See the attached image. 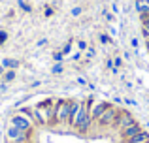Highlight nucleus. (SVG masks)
Wrapping results in <instances>:
<instances>
[{"mask_svg": "<svg viewBox=\"0 0 149 143\" xmlns=\"http://www.w3.org/2000/svg\"><path fill=\"white\" fill-rule=\"evenodd\" d=\"M91 124H93V117H91V106H89V100H87V102H81L77 117H76V121H74L72 128L77 130L79 134H87L89 128H91Z\"/></svg>", "mask_w": 149, "mask_h": 143, "instance_id": "nucleus-1", "label": "nucleus"}, {"mask_svg": "<svg viewBox=\"0 0 149 143\" xmlns=\"http://www.w3.org/2000/svg\"><path fill=\"white\" fill-rule=\"evenodd\" d=\"M119 113H121L119 107H115V106H111V104H109L108 109H106L104 113L100 115V119L96 121V124H98L100 128H109V126L115 124V121H117V117H119Z\"/></svg>", "mask_w": 149, "mask_h": 143, "instance_id": "nucleus-2", "label": "nucleus"}, {"mask_svg": "<svg viewBox=\"0 0 149 143\" xmlns=\"http://www.w3.org/2000/svg\"><path fill=\"white\" fill-rule=\"evenodd\" d=\"M70 109H72V100H57V113H55L57 124H68Z\"/></svg>", "mask_w": 149, "mask_h": 143, "instance_id": "nucleus-3", "label": "nucleus"}, {"mask_svg": "<svg viewBox=\"0 0 149 143\" xmlns=\"http://www.w3.org/2000/svg\"><path fill=\"white\" fill-rule=\"evenodd\" d=\"M6 137L10 143H26L30 140V132H25V130H19L17 126L10 124L6 130Z\"/></svg>", "mask_w": 149, "mask_h": 143, "instance_id": "nucleus-4", "label": "nucleus"}, {"mask_svg": "<svg viewBox=\"0 0 149 143\" xmlns=\"http://www.w3.org/2000/svg\"><path fill=\"white\" fill-rule=\"evenodd\" d=\"M132 122H136V121H134V117H132V113H130V111H123V109H121L119 117H117L115 124H113L111 128H115L117 132H123V130L127 128V126H130Z\"/></svg>", "mask_w": 149, "mask_h": 143, "instance_id": "nucleus-5", "label": "nucleus"}, {"mask_svg": "<svg viewBox=\"0 0 149 143\" xmlns=\"http://www.w3.org/2000/svg\"><path fill=\"white\" fill-rule=\"evenodd\" d=\"M10 124L17 126L19 130H25V132H30V130H32V126H34V122H32V119H29L26 115H23V113H17V115H13V117H11V122H10Z\"/></svg>", "mask_w": 149, "mask_h": 143, "instance_id": "nucleus-6", "label": "nucleus"}, {"mask_svg": "<svg viewBox=\"0 0 149 143\" xmlns=\"http://www.w3.org/2000/svg\"><path fill=\"white\" fill-rule=\"evenodd\" d=\"M89 106H91V117H93V121H98L100 115L108 109L109 104L108 102H95V104H93L91 100H89Z\"/></svg>", "mask_w": 149, "mask_h": 143, "instance_id": "nucleus-7", "label": "nucleus"}, {"mask_svg": "<svg viewBox=\"0 0 149 143\" xmlns=\"http://www.w3.org/2000/svg\"><path fill=\"white\" fill-rule=\"evenodd\" d=\"M140 132H142V126H140L138 122H132L130 126H127V128L121 132V137H123V140H128V137L136 136V134H140Z\"/></svg>", "mask_w": 149, "mask_h": 143, "instance_id": "nucleus-8", "label": "nucleus"}, {"mask_svg": "<svg viewBox=\"0 0 149 143\" xmlns=\"http://www.w3.org/2000/svg\"><path fill=\"white\" fill-rule=\"evenodd\" d=\"M146 141H149V132H146V130H142L140 134L125 140V143H146Z\"/></svg>", "mask_w": 149, "mask_h": 143, "instance_id": "nucleus-9", "label": "nucleus"}, {"mask_svg": "<svg viewBox=\"0 0 149 143\" xmlns=\"http://www.w3.org/2000/svg\"><path fill=\"white\" fill-rule=\"evenodd\" d=\"M2 66L8 68V70H15V68L19 66V60H15V59H4L2 60Z\"/></svg>", "mask_w": 149, "mask_h": 143, "instance_id": "nucleus-10", "label": "nucleus"}, {"mask_svg": "<svg viewBox=\"0 0 149 143\" xmlns=\"http://www.w3.org/2000/svg\"><path fill=\"white\" fill-rule=\"evenodd\" d=\"M13 79H15V70L4 72V81H13Z\"/></svg>", "mask_w": 149, "mask_h": 143, "instance_id": "nucleus-11", "label": "nucleus"}, {"mask_svg": "<svg viewBox=\"0 0 149 143\" xmlns=\"http://www.w3.org/2000/svg\"><path fill=\"white\" fill-rule=\"evenodd\" d=\"M98 41H100V44H109V41H111V38H109L108 34L100 32V34H98Z\"/></svg>", "mask_w": 149, "mask_h": 143, "instance_id": "nucleus-12", "label": "nucleus"}, {"mask_svg": "<svg viewBox=\"0 0 149 143\" xmlns=\"http://www.w3.org/2000/svg\"><path fill=\"white\" fill-rule=\"evenodd\" d=\"M81 13H83V8H81V6H76V8H72V17H79Z\"/></svg>", "mask_w": 149, "mask_h": 143, "instance_id": "nucleus-13", "label": "nucleus"}, {"mask_svg": "<svg viewBox=\"0 0 149 143\" xmlns=\"http://www.w3.org/2000/svg\"><path fill=\"white\" fill-rule=\"evenodd\" d=\"M85 55H87V60H91L93 57L96 55V49H95V47H87V51H85Z\"/></svg>", "mask_w": 149, "mask_h": 143, "instance_id": "nucleus-14", "label": "nucleus"}, {"mask_svg": "<svg viewBox=\"0 0 149 143\" xmlns=\"http://www.w3.org/2000/svg\"><path fill=\"white\" fill-rule=\"evenodd\" d=\"M113 66H115L117 70H119V68L123 66V59H121V57H117V55H115V57H113Z\"/></svg>", "mask_w": 149, "mask_h": 143, "instance_id": "nucleus-15", "label": "nucleus"}, {"mask_svg": "<svg viewBox=\"0 0 149 143\" xmlns=\"http://www.w3.org/2000/svg\"><path fill=\"white\" fill-rule=\"evenodd\" d=\"M70 49H72V40H70L68 44H66L64 47H62V51H61V53H62V55H68V53H70Z\"/></svg>", "mask_w": 149, "mask_h": 143, "instance_id": "nucleus-16", "label": "nucleus"}, {"mask_svg": "<svg viewBox=\"0 0 149 143\" xmlns=\"http://www.w3.org/2000/svg\"><path fill=\"white\" fill-rule=\"evenodd\" d=\"M19 6H21V10H23V11H30V6L25 2V0H19Z\"/></svg>", "mask_w": 149, "mask_h": 143, "instance_id": "nucleus-17", "label": "nucleus"}, {"mask_svg": "<svg viewBox=\"0 0 149 143\" xmlns=\"http://www.w3.org/2000/svg\"><path fill=\"white\" fill-rule=\"evenodd\" d=\"M77 47H79V51H87V41L79 40V41H77Z\"/></svg>", "mask_w": 149, "mask_h": 143, "instance_id": "nucleus-18", "label": "nucleus"}, {"mask_svg": "<svg viewBox=\"0 0 149 143\" xmlns=\"http://www.w3.org/2000/svg\"><path fill=\"white\" fill-rule=\"evenodd\" d=\"M51 72H53V73H61V72H62V64L57 62V64L53 66V70H51Z\"/></svg>", "mask_w": 149, "mask_h": 143, "instance_id": "nucleus-19", "label": "nucleus"}, {"mask_svg": "<svg viewBox=\"0 0 149 143\" xmlns=\"http://www.w3.org/2000/svg\"><path fill=\"white\" fill-rule=\"evenodd\" d=\"M123 102L127 104V106H132V107L136 106V100H132V98H123Z\"/></svg>", "mask_w": 149, "mask_h": 143, "instance_id": "nucleus-20", "label": "nucleus"}, {"mask_svg": "<svg viewBox=\"0 0 149 143\" xmlns=\"http://www.w3.org/2000/svg\"><path fill=\"white\" fill-rule=\"evenodd\" d=\"M106 68H108V70H113V68H115V66H113V59L106 60Z\"/></svg>", "mask_w": 149, "mask_h": 143, "instance_id": "nucleus-21", "label": "nucleus"}, {"mask_svg": "<svg viewBox=\"0 0 149 143\" xmlns=\"http://www.w3.org/2000/svg\"><path fill=\"white\" fill-rule=\"evenodd\" d=\"M102 15L106 17V21H113V17H111V13H108L106 10H102Z\"/></svg>", "mask_w": 149, "mask_h": 143, "instance_id": "nucleus-22", "label": "nucleus"}, {"mask_svg": "<svg viewBox=\"0 0 149 143\" xmlns=\"http://www.w3.org/2000/svg\"><path fill=\"white\" fill-rule=\"evenodd\" d=\"M62 57H64L62 53H55V55H53V59L57 60V62H62Z\"/></svg>", "mask_w": 149, "mask_h": 143, "instance_id": "nucleus-23", "label": "nucleus"}, {"mask_svg": "<svg viewBox=\"0 0 149 143\" xmlns=\"http://www.w3.org/2000/svg\"><path fill=\"white\" fill-rule=\"evenodd\" d=\"M130 45L134 49H138V38H132V40H130Z\"/></svg>", "mask_w": 149, "mask_h": 143, "instance_id": "nucleus-24", "label": "nucleus"}, {"mask_svg": "<svg viewBox=\"0 0 149 143\" xmlns=\"http://www.w3.org/2000/svg\"><path fill=\"white\" fill-rule=\"evenodd\" d=\"M51 15H53V10H51V8H45V17H51Z\"/></svg>", "mask_w": 149, "mask_h": 143, "instance_id": "nucleus-25", "label": "nucleus"}, {"mask_svg": "<svg viewBox=\"0 0 149 143\" xmlns=\"http://www.w3.org/2000/svg\"><path fill=\"white\" fill-rule=\"evenodd\" d=\"M72 59H74V60H79V59H81V53H74Z\"/></svg>", "mask_w": 149, "mask_h": 143, "instance_id": "nucleus-26", "label": "nucleus"}, {"mask_svg": "<svg viewBox=\"0 0 149 143\" xmlns=\"http://www.w3.org/2000/svg\"><path fill=\"white\" fill-rule=\"evenodd\" d=\"M111 10L115 11V13H119V6H117V2H115V4H113V6H111Z\"/></svg>", "mask_w": 149, "mask_h": 143, "instance_id": "nucleus-27", "label": "nucleus"}, {"mask_svg": "<svg viewBox=\"0 0 149 143\" xmlns=\"http://www.w3.org/2000/svg\"><path fill=\"white\" fill-rule=\"evenodd\" d=\"M77 83H79V85H87V81H85L83 77H79V79H77Z\"/></svg>", "mask_w": 149, "mask_h": 143, "instance_id": "nucleus-28", "label": "nucleus"}, {"mask_svg": "<svg viewBox=\"0 0 149 143\" xmlns=\"http://www.w3.org/2000/svg\"><path fill=\"white\" fill-rule=\"evenodd\" d=\"M113 102H115V104H121V102H123V98H119V96H115V98H113Z\"/></svg>", "mask_w": 149, "mask_h": 143, "instance_id": "nucleus-29", "label": "nucleus"}, {"mask_svg": "<svg viewBox=\"0 0 149 143\" xmlns=\"http://www.w3.org/2000/svg\"><path fill=\"white\" fill-rule=\"evenodd\" d=\"M45 44H47V40H45V38H44V40H40V41H38V45H40V47H42V45H45Z\"/></svg>", "mask_w": 149, "mask_h": 143, "instance_id": "nucleus-30", "label": "nucleus"}, {"mask_svg": "<svg viewBox=\"0 0 149 143\" xmlns=\"http://www.w3.org/2000/svg\"><path fill=\"white\" fill-rule=\"evenodd\" d=\"M6 40V32H0V41H4Z\"/></svg>", "mask_w": 149, "mask_h": 143, "instance_id": "nucleus-31", "label": "nucleus"}, {"mask_svg": "<svg viewBox=\"0 0 149 143\" xmlns=\"http://www.w3.org/2000/svg\"><path fill=\"white\" fill-rule=\"evenodd\" d=\"M4 72H6V68H4L2 64H0V75H4Z\"/></svg>", "mask_w": 149, "mask_h": 143, "instance_id": "nucleus-32", "label": "nucleus"}, {"mask_svg": "<svg viewBox=\"0 0 149 143\" xmlns=\"http://www.w3.org/2000/svg\"><path fill=\"white\" fill-rule=\"evenodd\" d=\"M147 104H149V98H147Z\"/></svg>", "mask_w": 149, "mask_h": 143, "instance_id": "nucleus-33", "label": "nucleus"}, {"mask_svg": "<svg viewBox=\"0 0 149 143\" xmlns=\"http://www.w3.org/2000/svg\"><path fill=\"white\" fill-rule=\"evenodd\" d=\"M146 143H149V141H146Z\"/></svg>", "mask_w": 149, "mask_h": 143, "instance_id": "nucleus-34", "label": "nucleus"}, {"mask_svg": "<svg viewBox=\"0 0 149 143\" xmlns=\"http://www.w3.org/2000/svg\"><path fill=\"white\" fill-rule=\"evenodd\" d=\"M26 143H29V141H26Z\"/></svg>", "mask_w": 149, "mask_h": 143, "instance_id": "nucleus-35", "label": "nucleus"}]
</instances>
